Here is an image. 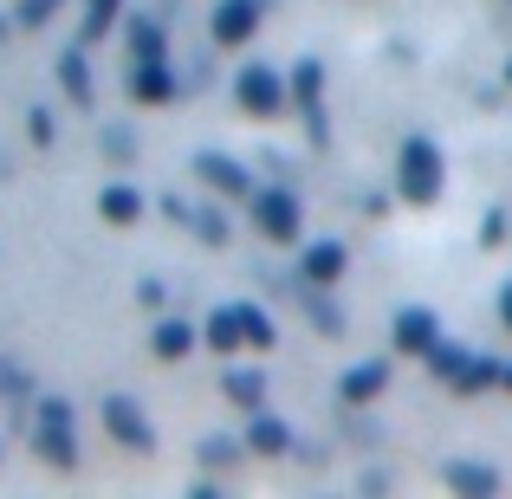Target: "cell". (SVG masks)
Returning a JSON list of instances; mask_svg holds the SVG:
<instances>
[{
	"label": "cell",
	"mask_w": 512,
	"mask_h": 499,
	"mask_svg": "<svg viewBox=\"0 0 512 499\" xmlns=\"http://www.w3.org/2000/svg\"><path fill=\"white\" fill-rule=\"evenodd\" d=\"M500 389H512V357H506V376H500Z\"/></svg>",
	"instance_id": "cell-32"
},
{
	"label": "cell",
	"mask_w": 512,
	"mask_h": 499,
	"mask_svg": "<svg viewBox=\"0 0 512 499\" xmlns=\"http://www.w3.org/2000/svg\"><path fill=\"white\" fill-rule=\"evenodd\" d=\"M506 91H512V59H506Z\"/></svg>",
	"instance_id": "cell-33"
},
{
	"label": "cell",
	"mask_w": 512,
	"mask_h": 499,
	"mask_svg": "<svg viewBox=\"0 0 512 499\" xmlns=\"http://www.w3.org/2000/svg\"><path fill=\"white\" fill-rule=\"evenodd\" d=\"M188 227H195V234L208 240V247H227V234H234V227H227V214H221V208H201V214H188Z\"/></svg>",
	"instance_id": "cell-26"
},
{
	"label": "cell",
	"mask_w": 512,
	"mask_h": 499,
	"mask_svg": "<svg viewBox=\"0 0 512 499\" xmlns=\"http://www.w3.org/2000/svg\"><path fill=\"white\" fill-rule=\"evenodd\" d=\"M305 312H312V325L325 331V337H338V331H344V312H338V305L325 299V286H312V299H305Z\"/></svg>",
	"instance_id": "cell-25"
},
{
	"label": "cell",
	"mask_w": 512,
	"mask_h": 499,
	"mask_svg": "<svg viewBox=\"0 0 512 499\" xmlns=\"http://www.w3.org/2000/svg\"><path fill=\"white\" fill-rule=\"evenodd\" d=\"M500 376H506V363L500 357H487V350H467V363L454 370V396H480V389H500Z\"/></svg>",
	"instance_id": "cell-15"
},
{
	"label": "cell",
	"mask_w": 512,
	"mask_h": 499,
	"mask_svg": "<svg viewBox=\"0 0 512 499\" xmlns=\"http://www.w3.org/2000/svg\"><path fill=\"white\" fill-rule=\"evenodd\" d=\"M59 13V0H20V26H46Z\"/></svg>",
	"instance_id": "cell-28"
},
{
	"label": "cell",
	"mask_w": 512,
	"mask_h": 499,
	"mask_svg": "<svg viewBox=\"0 0 512 499\" xmlns=\"http://www.w3.org/2000/svg\"><path fill=\"white\" fill-rule=\"evenodd\" d=\"M422 363H428V370H435V376H441V383H454V370H461V363H467V344H448V337H441V344H435V350H428V357H422Z\"/></svg>",
	"instance_id": "cell-24"
},
{
	"label": "cell",
	"mask_w": 512,
	"mask_h": 499,
	"mask_svg": "<svg viewBox=\"0 0 512 499\" xmlns=\"http://www.w3.org/2000/svg\"><path fill=\"white\" fill-rule=\"evenodd\" d=\"M344 266H350L344 240H312V247L299 253V273H305V286H338V279H344Z\"/></svg>",
	"instance_id": "cell-12"
},
{
	"label": "cell",
	"mask_w": 512,
	"mask_h": 499,
	"mask_svg": "<svg viewBox=\"0 0 512 499\" xmlns=\"http://www.w3.org/2000/svg\"><path fill=\"white\" fill-rule=\"evenodd\" d=\"M26 130H33L39 150H52V111H33V117H26Z\"/></svg>",
	"instance_id": "cell-30"
},
{
	"label": "cell",
	"mask_w": 512,
	"mask_h": 499,
	"mask_svg": "<svg viewBox=\"0 0 512 499\" xmlns=\"http://www.w3.org/2000/svg\"><path fill=\"white\" fill-rule=\"evenodd\" d=\"M98 221H111V227H130V221H143V195L130 182H111L98 195Z\"/></svg>",
	"instance_id": "cell-18"
},
{
	"label": "cell",
	"mask_w": 512,
	"mask_h": 499,
	"mask_svg": "<svg viewBox=\"0 0 512 499\" xmlns=\"http://www.w3.org/2000/svg\"><path fill=\"white\" fill-rule=\"evenodd\" d=\"M234 98H240V111L247 117H286L292 111V72H273L266 59H253V65H240V78H234Z\"/></svg>",
	"instance_id": "cell-3"
},
{
	"label": "cell",
	"mask_w": 512,
	"mask_h": 499,
	"mask_svg": "<svg viewBox=\"0 0 512 499\" xmlns=\"http://www.w3.org/2000/svg\"><path fill=\"white\" fill-rule=\"evenodd\" d=\"M389 337H396V350H402V357H428V350L441 344V318L428 312V305H402V312H396V325H389Z\"/></svg>",
	"instance_id": "cell-9"
},
{
	"label": "cell",
	"mask_w": 512,
	"mask_h": 499,
	"mask_svg": "<svg viewBox=\"0 0 512 499\" xmlns=\"http://www.w3.org/2000/svg\"><path fill=\"white\" fill-rule=\"evenodd\" d=\"M195 175L214 188L221 201H253V175L234 163V156H221V150H195Z\"/></svg>",
	"instance_id": "cell-8"
},
{
	"label": "cell",
	"mask_w": 512,
	"mask_h": 499,
	"mask_svg": "<svg viewBox=\"0 0 512 499\" xmlns=\"http://www.w3.org/2000/svg\"><path fill=\"white\" fill-rule=\"evenodd\" d=\"M292 104L305 111V130H312V143L325 150L331 124H325V65H318V59H299V65H292Z\"/></svg>",
	"instance_id": "cell-6"
},
{
	"label": "cell",
	"mask_w": 512,
	"mask_h": 499,
	"mask_svg": "<svg viewBox=\"0 0 512 499\" xmlns=\"http://www.w3.org/2000/svg\"><path fill=\"white\" fill-rule=\"evenodd\" d=\"M195 344H201V331L188 325V318H156V331H150V350H156L163 363H182Z\"/></svg>",
	"instance_id": "cell-16"
},
{
	"label": "cell",
	"mask_w": 512,
	"mask_h": 499,
	"mask_svg": "<svg viewBox=\"0 0 512 499\" xmlns=\"http://www.w3.org/2000/svg\"><path fill=\"white\" fill-rule=\"evenodd\" d=\"M247 214H253V234L273 240V247H299L305 240V201L292 188H253Z\"/></svg>",
	"instance_id": "cell-2"
},
{
	"label": "cell",
	"mask_w": 512,
	"mask_h": 499,
	"mask_svg": "<svg viewBox=\"0 0 512 499\" xmlns=\"http://www.w3.org/2000/svg\"><path fill=\"white\" fill-rule=\"evenodd\" d=\"M201 344H208L214 357H234V350H247V325H240V305H214L208 325H201Z\"/></svg>",
	"instance_id": "cell-14"
},
{
	"label": "cell",
	"mask_w": 512,
	"mask_h": 499,
	"mask_svg": "<svg viewBox=\"0 0 512 499\" xmlns=\"http://www.w3.org/2000/svg\"><path fill=\"white\" fill-rule=\"evenodd\" d=\"M227 402H234L240 415H253V409H266V370H227Z\"/></svg>",
	"instance_id": "cell-19"
},
{
	"label": "cell",
	"mask_w": 512,
	"mask_h": 499,
	"mask_svg": "<svg viewBox=\"0 0 512 499\" xmlns=\"http://www.w3.org/2000/svg\"><path fill=\"white\" fill-rule=\"evenodd\" d=\"M448 487L454 493H500V467H487V461H448Z\"/></svg>",
	"instance_id": "cell-20"
},
{
	"label": "cell",
	"mask_w": 512,
	"mask_h": 499,
	"mask_svg": "<svg viewBox=\"0 0 512 499\" xmlns=\"http://www.w3.org/2000/svg\"><path fill=\"white\" fill-rule=\"evenodd\" d=\"M240 325H247V350H273L279 344V325L260 312V305H240Z\"/></svg>",
	"instance_id": "cell-22"
},
{
	"label": "cell",
	"mask_w": 512,
	"mask_h": 499,
	"mask_svg": "<svg viewBox=\"0 0 512 499\" xmlns=\"http://www.w3.org/2000/svg\"><path fill=\"white\" fill-rule=\"evenodd\" d=\"M506 227H512V221H506L500 208H493L487 221H480V247H500V240H506Z\"/></svg>",
	"instance_id": "cell-29"
},
{
	"label": "cell",
	"mask_w": 512,
	"mask_h": 499,
	"mask_svg": "<svg viewBox=\"0 0 512 499\" xmlns=\"http://www.w3.org/2000/svg\"><path fill=\"white\" fill-rule=\"evenodd\" d=\"M59 91H65V104H78V111L91 104V59H85V46L59 52Z\"/></svg>",
	"instance_id": "cell-17"
},
{
	"label": "cell",
	"mask_w": 512,
	"mask_h": 499,
	"mask_svg": "<svg viewBox=\"0 0 512 499\" xmlns=\"http://www.w3.org/2000/svg\"><path fill=\"white\" fill-rule=\"evenodd\" d=\"M0 454H7V441H0Z\"/></svg>",
	"instance_id": "cell-34"
},
{
	"label": "cell",
	"mask_w": 512,
	"mask_h": 499,
	"mask_svg": "<svg viewBox=\"0 0 512 499\" xmlns=\"http://www.w3.org/2000/svg\"><path fill=\"white\" fill-rule=\"evenodd\" d=\"M383 389H389V357H370V363H350L344 370L338 396H344V409H363V402H376Z\"/></svg>",
	"instance_id": "cell-11"
},
{
	"label": "cell",
	"mask_w": 512,
	"mask_h": 499,
	"mask_svg": "<svg viewBox=\"0 0 512 499\" xmlns=\"http://www.w3.org/2000/svg\"><path fill=\"white\" fill-rule=\"evenodd\" d=\"M247 454H260V461H279V454H292V428L279 422L273 409H253V415H247Z\"/></svg>",
	"instance_id": "cell-13"
},
{
	"label": "cell",
	"mask_w": 512,
	"mask_h": 499,
	"mask_svg": "<svg viewBox=\"0 0 512 499\" xmlns=\"http://www.w3.org/2000/svg\"><path fill=\"white\" fill-rule=\"evenodd\" d=\"M33 448L46 467H59V474H72L78 467V435H72V402L65 396H46L33 409Z\"/></svg>",
	"instance_id": "cell-4"
},
{
	"label": "cell",
	"mask_w": 512,
	"mask_h": 499,
	"mask_svg": "<svg viewBox=\"0 0 512 499\" xmlns=\"http://www.w3.org/2000/svg\"><path fill=\"white\" fill-rule=\"evenodd\" d=\"M441 188H448V163H441V143L435 137H409L396 156V195L409 208H435Z\"/></svg>",
	"instance_id": "cell-1"
},
{
	"label": "cell",
	"mask_w": 512,
	"mask_h": 499,
	"mask_svg": "<svg viewBox=\"0 0 512 499\" xmlns=\"http://www.w3.org/2000/svg\"><path fill=\"white\" fill-rule=\"evenodd\" d=\"M104 435L130 454H156V422L143 415L137 396H104Z\"/></svg>",
	"instance_id": "cell-5"
},
{
	"label": "cell",
	"mask_w": 512,
	"mask_h": 499,
	"mask_svg": "<svg viewBox=\"0 0 512 499\" xmlns=\"http://www.w3.org/2000/svg\"><path fill=\"white\" fill-rule=\"evenodd\" d=\"M117 7H124V0H85V46H98V39L111 33Z\"/></svg>",
	"instance_id": "cell-23"
},
{
	"label": "cell",
	"mask_w": 512,
	"mask_h": 499,
	"mask_svg": "<svg viewBox=\"0 0 512 499\" xmlns=\"http://www.w3.org/2000/svg\"><path fill=\"white\" fill-rule=\"evenodd\" d=\"M500 325L512 331V279H506V286H500Z\"/></svg>",
	"instance_id": "cell-31"
},
{
	"label": "cell",
	"mask_w": 512,
	"mask_h": 499,
	"mask_svg": "<svg viewBox=\"0 0 512 499\" xmlns=\"http://www.w3.org/2000/svg\"><path fill=\"white\" fill-rule=\"evenodd\" d=\"M175 72L169 59H137V72H130V98L143 104V111H163V104H175Z\"/></svg>",
	"instance_id": "cell-10"
},
{
	"label": "cell",
	"mask_w": 512,
	"mask_h": 499,
	"mask_svg": "<svg viewBox=\"0 0 512 499\" xmlns=\"http://www.w3.org/2000/svg\"><path fill=\"white\" fill-rule=\"evenodd\" d=\"M240 448H247V435H240V441L208 435V441H201V461H208V467H234V461H240Z\"/></svg>",
	"instance_id": "cell-27"
},
{
	"label": "cell",
	"mask_w": 512,
	"mask_h": 499,
	"mask_svg": "<svg viewBox=\"0 0 512 499\" xmlns=\"http://www.w3.org/2000/svg\"><path fill=\"white\" fill-rule=\"evenodd\" d=\"M260 26H266V0H214V20H208L214 46H247Z\"/></svg>",
	"instance_id": "cell-7"
},
{
	"label": "cell",
	"mask_w": 512,
	"mask_h": 499,
	"mask_svg": "<svg viewBox=\"0 0 512 499\" xmlns=\"http://www.w3.org/2000/svg\"><path fill=\"white\" fill-rule=\"evenodd\" d=\"M130 52H137V59H169V26L150 20V13H137V20H130Z\"/></svg>",
	"instance_id": "cell-21"
}]
</instances>
